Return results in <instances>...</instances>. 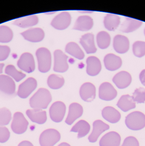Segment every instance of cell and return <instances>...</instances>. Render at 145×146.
I'll return each mask as SVG.
<instances>
[{"label": "cell", "instance_id": "cell-39", "mask_svg": "<svg viewBox=\"0 0 145 146\" xmlns=\"http://www.w3.org/2000/svg\"><path fill=\"white\" fill-rule=\"evenodd\" d=\"M10 131L5 126H0V143H4L9 140L10 137Z\"/></svg>", "mask_w": 145, "mask_h": 146}, {"label": "cell", "instance_id": "cell-28", "mask_svg": "<svg viewBox=\"0 0 145 146\" xmlns=\"http://www.w3.org/2000/svg\"><path fill=\"white\" fill-rule=\"evenodd\" d=\"M90 130V125L84 120H80L72 128L71 132H78L77 138H80L87 135Z\"/></svg>", "mask_w": 145, "mask_h": 146}, {"label": "cell", "instance_id": "cell-12", "mask_svg": "<svg viewBox=\"0 0 145 146\" xmlns=\"http://www.w3.org/2000/svg\"><path fill=\"white\" fill-rule=\"evenodd\" d=\"M71 22V17L69 13L63 12L54 18L51 25L58 30H64L69 27Z\"/></svg>", "mask_w": 145, "mask_h": 146}, {"label": "cell", "instance_id": "cell-36", "mask_svg": "<svg viewBox=\"0 0 145 146\" xmlns=\"http://www.w3.org/2000/svg\"><path fill=\"white\" fill-rule=\"evenodd\" d=\"M12 119V113L7 108H0V125H6L9 124Z\"/></svg>", "mask_w": 145, "mask_h": 146}, {"label": "cell", "instance_id": "cell-11", "mask_svg": "<svg viewBox=\"0 0 145 146\" xmlns=\"http://www.w3.org/2000/svg\"><path fill=\"white\" fill-rule=\"evenodd\" d=\"M117 95V92L110 83L104 82L99 88V97L103 100L109 101L115 99Z\"/></svg>", "mask_w": 145, "mask_h": 146}, {"label": "cell", "instance_id": "cell-15", "mask_svg": "<svg viewBox=\"0 0 145 146\" xmlns=\"http://www.w3.org/2000/svg\"><path fill=\"white\" fill-rule=\"evenodd\" d=\"M121 137L116 131H110L104 135L99 141L100 146H119Z\"/></svg>", "mask_w": 145, "mask_h": 146}, {"label": "cell", "instance_id": "cell-7", "mask_svg": "<svg viewBox=\"0 0 145 146\" xmlns=\"http://www.w3.org/2000/svg\"><path fill=\"white\" fill-rule=\"evenodd\" d=\"M66 106L64 102L57 101L52 104L49 109V115L51 119L55 123L63 120L65 115Z\"/></svg>", "mask_w": 145, "mask_h": 146}, {"label": "cell", "instance_id": "cell-45", "mask_svg": "<svg viewBox=\"0 0 145 146\" xmlns=\"http://www.w3.org/2000/svg\"><path fill=\"white\" fill-rule=\"evenodd\" d=\"M5 64H0V74L2 73V70Z\"/></svg>", "mask_w": 145, "mask_h": 146}, {"label": "cell", "instance_id": "cell-35", "mask_svg": "<svg viewBox=\"0 0 145 146\" xmlns=\"http://www.w3.org/2000/svg\"><path fill=\"white\" fill-rule=\"evenodd\" d=\"M13 37V33L10 28L6 26H0V42H10Z\"/></svg>", "mask_w": 145, "mask_h": 146}, {"label": "cell", "instance_id": "cell-21", "mask_svg": "<svg viewBox=\"0 0 145 146\" xmlns=\"http://www.w3.org/2000/svg\"><path fill=\"white\" fill-rule=\"evenodd\" d=\"M102 117L107 121L111 123H116L120 120L121 117L120 112L111 106L104 108L101 112Z\"/></svg>", "mask_w": 145, "mask_h": 146}, {"label": "cell", "instance_id": "cell-14", "mask_svg": "<svg viewBox=\"0 0 145 146\" xmlns=\"http://www.w3.org/2000/svg\"><path fill=\"white\" fill-rule=\"evenodd\" d=\"M80 95L82 100L87 102H91L95 98L96 89L93 84L87 82L83 84L80 90Z\"/></svg>", "mask_w": 145, "mask_h": 146}, {"label": "cell", "instance_id": "cell-44", "mask_svg": "<svg viewBox=\"0 0 145 146\" xmlns=\"http://www.w3.org/2000/svg\"><path fill=\"white\" fill-rule=\"evenodd\" d=\"M58 146H71L69 143H67L63 142L60 144Z\"/></svg>", "mask_w": 145, "mask_h": 146}, {"label": "cell", "instance_id": "cell-43", "mask_svg": "<svg viewBox=\"0 0 145 146\" xmlns=\"http://www.w3.org/2000/svg\"><path fill=\"white\" fill-rule=\"evenodd\" d=\"M18 146H34L30 142L28 141H24L19 144Z\"/></svg>", "mask_w": 145, "mask_h": 146}, {"label": "cell", "instance_id": "cell-9", "mask_svg": "<svg viewBox=\"0 0 145 146\" xmlns=\"http://www.w3.org/2000/svg\"><path fill=\"white\" fill-rule=\"evenodd\" d=\"M54 70L56 72H64L69 68L67 59L68 57L60 50L54 52Z\"/></svg>", "mask_w": 145, "mask_h": 146}, {"label": "cell", "instance_id": "cell-38", "mask_svg": "<svg viewBox=\"0 0 145 146\" xmlns=\"http://www.w3.org/2000/svg\"><path fill=\"white\" fill-rule=\"evenodd\" d=\"M132 98L135 102L138 103H144L145 102V89L140 88L136 89L133 93Z\"/></svg>", "mask_w": 145, "mask_h": 146}, {"label": "cell", "instance_id": "cell-20", "mask_svg": "<svg viewBox=\"0 0 145 146\" xmlns=\"http://www.w3.org/2000/svg\"><path fill=\"white\" fill-rule=\"evenodd\" d=\"M26 113L32 122L39 124L45 123L47 119L46 112L41 109H28Z\"/></svg>", "mask_w": 145, "mask_h": 146}, {"label": "cell", "instance_id": "cell-1", "mask_svg": "<svg viewBox=\"0 0 145 146\" xmlns=\"http://www.w3.org/2000/svg\"><path fill=\"white\" fill-rule=\"evenodd\" d=\"M52 101L50 92L46 89L41 88L30 99V105L34 109H46Z\"/></svg>", "mask_w": 145, "mask_h": 146}, {"label": "cell", "instance_id": "cell-32", "mask_svg": "<svg viewBox=\"0 0 145 146\" xmlns=\"http://www.w3.org/2000/svg\"><path fill=\"white\" fill-rule=\"evenodd\" d=\"M64 79L60 76L52 74L48 77L47 83L48 86L52 89H58L64 84Z\"/></svg>", "mask_w": 145, "mask_h": 146}, {"label": "cell", "instance_id": "cell-16", "mask_svg": "<svg viewBox=\"0 0 145 146\" xmlns=\"http://www.w3.org/2000/svg\"><path fill=\"white\" fill-rule=\"evenodd\" d=\"M83 113V108L80 104L76 102L72 103L69 106V113L65 123L71 125L75 120L81 117Z\"/></svg>", "mask_w": 145, "mask_h": 146}, {"label": "cell", "instance_id": "cell-27", "mask_svg": "<svg viewBox=\"0 0 145 146\" xmlns=\"http://www.w3.org/2000/svg\"><path fill=\"white\" fill-rule=\"evenodd\" d=\"M117 106L124 112H127L136 108L135 102L132 96L129 95L122 96L119 100Z\"/></svg>", "mask_w": 145, "mask_h": 146}, {"label": "cell", "instance_id": "cell-13", "mask_svg": "<svg viewBox=\"0 0 145 146\" xmlns=\"http://www.w3.org/2000/svg\"><path fill=\"white\" fill-rule=\"evenodd\" d=\"M110 129V126L101 120H95L93 123V129L92 133L88 137V140L91 143H95L97 141L99 136L102 133Z\"/></svg>", "mask_w": 145, "mask_h": 146}, {"label": "cell", "instance_id": "cell-26", "mask_svg": "<svg viewBox=\"0 0 145 146\" xmlns=\"http://www.w3.org/2000/svg\"><path fill=\"white\" fill-rule=\"evenodd\" d=\"M142 23L140 20L125 17V20L121 25L120 30L124 33L133 32L140 28Z\"/></svg>", "mask_w": 145, "mask_h": 146}, {"label": "cell", "instance_id": "cell-30", "mask_svg": "<svg viewBox=\"0 0 145 146\" xmlns=\"http://www.w3.org/2000/svg\"><path fill=\"white\" fill-rule=\"evenodd\" d=\"M120 18L117 15L113 14H107L104 19L105 27L110 31H114L120 24Z\"/></svg>", "mask_w": 145, "mask_h": 146}, {"label": "cell", "instance_id": "cell-17", "mask_svg": "<svg viewBox=\"0 0 145 146\" xmlns=\"http://www.w3.org/2000/svg\"><path fill=\"white\" fill-rule=\"evenodd\" d=\"M132 81L130 74L127 72H120L113 78V81L118 88L124 89L129 86Z\"/></svg>", "mask_w": 145, "mask_h": 146}, {"label": "cell", "instance_id": "cell-46", "mask_svg": "<svg viewBox=\"0 0 145 146\" xmlns=\"http://www.w3.org/2000/svg\"><path fill=\"white\" fill-rule=\"evenodd\" d=\"M144 34H145V30H144Z\"/></svg>", "mask_w": 145, "mask_h": 146}, {"label": "cell", "instance_id": "cell-8", "mask_svg": "<svg viewBox=\"0 0 145 146\" xmlns=\"http://www.w3.org/2000/svg\"><path fill=\"white\" fill-rule=\"evenodd\" d=\"M37 82L33 78H29L19 85L17 95L22 99H26L36 89Z\"/></svg>", "mask_w": 145, "mask_h": 146}, {"label": "cell", "instance_id": "cell-33", "mask_svg": "<svg viewBox=\"0 0 145 146\" xmlns=\"http://www.w3.org/2000/svg\"><path fill=\"white\" fill-rule=\"evenodd\" d=\"M97 42L98 46L101 49L107 48L111 42V36L105 31H101L97 36Z\"/></svg>", "mask_w": 145, "mask_h": 146}, {"label": "cell", "instance_id": "cell-41", "mask_svg": "<svg viewBox=\"0 0 145 146\" xmlns=\"http://www.w3.org/2000/svg\"><path fill=\"white\" fill-rule=\"evenodd\" d=\"M10 48L7 46H0V61L5 60L10 54Z\"/></svg>", "mask_w": 145, "mask_h": 146}, {"label": "cell", "instance_id": "cell-40", "mask_svg": "<svg viewBox=\"0 0 145 146\" xmlns=\"http://www.w3.org/2000/svg\"><path fill=\"white\" fill-rule=\"evenodd\" d=\"M122 146H140V144L135 137L128 136L124 139Z\"/></svg>", "mask_w": 145, "mask_h": 146}, {"label": "cell", "instance_id": "cell-22", "mask_svg": "<svg viewBox=\"0 0 145 146\" xmlns=\"http://www.w3.org/2000/svg\"><path fill=\"white\" fill-rule=\"evenodd\" d=\"M104 61L106 68L110 71L118 70L122 64L121 58L113 54H109L106 55Z\"/></svg>", "mask_w": 145, "mask_h": 146}, {"label": "cell", "instance_id": "cell-4", "mask_svg": "<svg viewBox=\"0 0 145 146\" xmlns=\"http://www.w3.org/2000/svg\"><path fill=\"white\" fill-rule=\"evenodd\" d=\"M36 56L38 62V68L40 72H47L50 70L52 57L50 51L45 48H41L36 51Z\"/></svg>", "mask_w": 145, "mask_h": 146}, {"label": "cell", "instance_id": "cell-10", "mask_svg": "<svg viewBox=\"0 0 145 146\" xmlns=\"http://www.w3.org/2000/svg\"><path fill=\"white\" fill-rule=\"evenodd\" d=\"M17 65L21 70L28 73L33 72L35 68L33 55L29 53L23 54L18 61Z\"/></svg>", "mask_w": 145, "mask_h": 146}, {"label": "cell", "instance_id": "cell-37", "mask_svg": "<svg viewBox=\"0 0 145 146\" xmlns=\"http://www.w3.org/2000/svg\"><path fill=\"white\" fill-rule=\"evenodd\" d=\"M134 55L138 58H141L145 55V42L136 41L133 45Z\"/></svg>", "mask_w": 145, "mask_h": 146}, {"label": "cell", "instance_id": "cell-6", "mask_svg": "<svg viewBox=\"0 0 145 146\" xmlns=\"http://www.w3.org/2000/svg\"><path fill=\"white\" fill-rule=\"evenodd\" d=\"M28 125V122L22 112H17L14 113L11 125L13 132L19 135L23 134L27 131Z\"/></svg>", "mask_w": 145, "mask_h": 146}, {"label": "cell", "instance_id": "cell-42", "mask_svg": "<svg viewBox=\"0 0 145 146\" xmlns=\"http://www.w3.org/2000/svg\"><path fill=\"white\" fill-rule=\"evenodd\" d=\"M139 77L141 83L145 86V70L142 71L140 73Z\"/></svg>", "mask_w": 145, "mask_h": 146}, {"label": "cell", "instance_id": "cell-34", "mask_svg": "<svg viewBox=\"0 0 145 146\" xmlns=\"http://www.w3.org/2000/svg\"><path fill=\"white\" fill-rule=\"evenodd\" d=\"M5 72L7 75L14 78L17 82H19L26 76L25 74L19 71L12 65L7 66L5 70Z\"/></svg>", "mask_w": 145, "mask_h": 146}, {"label": "cell", "instance_id": "cell-18", "mask_svg": "<svg viewBox=\"0 0 145 146\" xmlns=\"http://www.w3.org/2000/svg\"><path fill=\"white\" fill-rule=\"evenodd\" d=\"M25 40L31 42H39L41 41L45 36L43 30L40 28L30 29L21 33Z\"/></svg>", "mask_w": 145, "mask_h": 146}, {"label": "cell", "instance_id": "cell-23", "mask_svg": "<svg viewBox=\"0 0 145 146\" xmlns=\"http://www.w3.org/2000/svg\"><path fill=\"white\" fill-rule=\"evenodd\" d=\"M87 72L90 76L98 75L101 69V63L99 58L94 56H91L87 60Z\"/></svg>", "mask_w": 145, "mask_h": 146}, {"label": "cell", "instance_id": "cell-5", "mask_svg": "<svg viewBox=\"0 0 145 146\" xmlns=\"http://www.w3.org/2000/svg\"><path fill=\"white\" fill-rule=\"evenodd\" d=\"M60 133L55 129H49L43 131L39 139L41 146H54L59 141Z\"/></svg>", "mask_w": 145, "mask_h": 146}, {"label": "cell", "instance_id": "cell-29", "mask_svg": "<svg viewBox=\"0 0 145 146\" xmlns=\"http://www.w3.org/2000/svg\"><path fill=\"white\" fill-rule=\"evenodd\" d=\"M39 22L38 17L36 15H30L16 19L13 24L23 28H28L36 25Z\"/></svg>", "mask_w": 145, "mask_h": 146}, {"label": "cell", "instance_id": "cell-3", "mask_svg": "<svg viewBox=\"0 0 145 146\" xmlns=\"http://www.w3.org/2000/svg\"><path fill=\"white\" fill-rule=\"evenodd\" d=\"M16 96V84L12 78L8 76L0 75V96L9 99Z\"/></svg>", "mask_w": 145, "mask_h": 146}, {"label": "cell", "instance_id": "cell-2", "mask_svg": "<svg viewBox=\"0 0 145 146\" xmlns=\"http://www.w3.org/2000/svg\"><path fill=\"white\" fill-rule=\"evenodd\" d=\"M125 123L130 129L140 130L145 127V115L139 111L132 112L126 116Z\"/></svg>", "mask_w": 145, "mask_h": 146}, {"label": "cell", "instance_id": "cell-31", "mask_svg": "<svg viewBox=\"0 0 145 146\" xmlns=\"http://www.w3.org/2000/svg\"><path fill=\"white\" fill-rule=\"evenodd\" d=\"M66 52L72 56L79 60H82L84 58V53L80 47L75 42H71L66 45Z\"/></svg>", "mask_w": 145, "mask_h": 146}, {"label": "cell", "instance_id": "cell-25", "mask_svg": "<svg viewBox=\"0 0 145 146\" xmlns=\"http://www.w3.org/2000/svg\"><path fill=\"white\" fill-rule=\"evenodd\" d=\"M93 25V22L90 17L81 16L77 19L73 29L81 31H87L92 29Z\"/></svg>", "mask_w": 145, "mask_h": 146}, {"label": "cell", "instance_id": "cell-19", "mask_svg": "<svg viewBox=\"0 0 145 146\" xmlns=\"http://www.w3.org/2000/svg\"><path fill=\"white\" fill-rule=\"evenodd\" d=\"M113 48L117 52L124 54L128 52L129 48V41L126 36L117 35L113 39Z\"/></svg>", "mask_w": 145, "mask_h": 146}, {"label": "cell", "instance_id": "cell-24", "mask_svg": "<svg viewBox=\"0 0 145 146\" xmlns=\"http://www.w3.org/2000/svg\"><path fill=\"white\" fill-rule=\"evenodd\" d=\"M80 43L85 49L87 53H94L96 52L94 43V35L91 33L85 34L80 39Z\"/></svg>", "mask_w": 145, "mask_h": 146}]
</instances>
